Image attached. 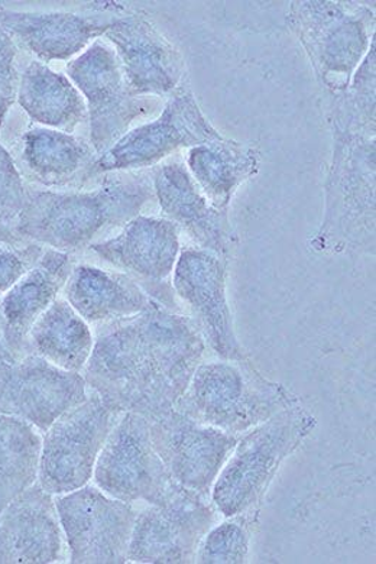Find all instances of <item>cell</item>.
Here are the masks:
<instances>
[{"label": "cell", "instance_id": "cell-1", "mask_svg": "<svg viewBox=\"0 0 376 564\" xmlns=\"http://www.w3.org/2000/svg\"><path fill=\"white\" fill-rule=\"evenodd\" d=\"M204 352L192 318L158 304L101 327L85 379L111 409L152 420L174 410Z\"/></svg>", "mask_w": 376, "mask_h": 564}, {"label": "cell", "instance_id": "cell-2", "mask_svg": "<svg viewBox=\"0 0 376 564\" xmlns=\"http://www.w3.org/2000/svg\"><path fill=\"white\" fill-rule=\"evenodd\" d=\"M332 156L322 225L310 247L327 256L375 253V124L327 120Z\"/></svg>", "mask_w": 376, "mask_h": 564}, {"label": "cell", "instance_id": "cell-3", "mask_svg": "<svg viewBox=\"0 0 376 564\" xmlns=\"http://www.w3.org/2000/svg\"><path fill=\"white\" fill-rule=\"evenodd\" d=\"M154 197L152 183L142 177L110 182L93 192L28 189L15 232L57 251H80L104 230L128 224Z\"/></svg>", "mask_w": 376, "mask_h": 564}, {"label": "cell", "instance_id": "cell-4", "mask_svg": "<svg viewBox=\"0 0 376 564\" xmlns=\"http://www.w3.org/2000/svg\"><path fill=\"white\" fill-rule=\"evenodd\" d=\"M300 405L299 397L245 360L200 364L174 409L198 423L239 434Z\"/></svg>", "mask_w": 376, "mask_h": 564}, {"label": "cell", "instance_id": "cell-5", "mask_svg": "<svg viewBox=\"0 0 376 564\" xmlns=\"http://www.w3.org/2000/svg\"><path fill=\"white\" fill-rule=\"evenodd\" d=\"M368 4L299 0L288 9L287 24L308 54L315 77L329 95L351 86L375 35Z\"/></svg>", "mask_w": 376, "mask_h": 564}, {"label": "cell", "instance_id": "cell-6", "mask_svg": "<svg viewBox=\"0 0 376 564\" xmlns=\"http://www.w3.org/2000/svg\"><path fill=\"white\" fill-rule=\"evenodd\" d=\"M318 420L296 405L240 437L212 488V502L225 518L249 514L266 497L282 462L313 432Z\"/></svg>", "mask_w": 376, "mask_h": 564}, {"label": "cell", "instance_id": "cell-7", "mask_svg": "<svg viewBox=\"0 0 376 564\" xmlns=\"http://www.w3.org/2000/svg\"><path fill=\"white\" fill-rule=\"evenodd\" d=\"M93 479L101 492L128 503L161 506L185 489L158 455L150 420L137 413L120 415L97 457Z\"/></svg>", "mask_w": 376, "mask_h": 564}, {"label": "cell", "instance_id": "cell-8", "mask_svg": "<svg viewBox=\"0 0 376 564\" xmlns=\"http://www.w3.org/2000/svg\"><path fill=\"white\" fill-rule=\"evenodd\" d=\"M122 413L95 391L45 432L41 448L40 487L51 495L76 491L89 484L97 457Z\"/></svg>", "mask_w": 376, "mask_h": 564}, {"label": "cell", "instance_id": "cell-9", "mask_svg": "<svg viewBox=\"0 0 376 564\" xmlns=\"http://www.w3.org/2000/svg\"><path fill=\"white\" fill-rule=\"evenodd\" d=\"M66 70L69 80L85 96L92 145L99 156L127 135L135 119L161 108L154 97L131 94L118 55L101 41H95L85 53L69 59Z\"/></svg>", "mask_w": 376, "mask_h": 564}, {"label": "cell", "instance_id": "cell-10", "mask_svg": "<svg viewBox=\"0 0 376 564\" xmlns=\"http://www.w3.org/2000/svg\"><path fill=\"white\" fill-rule=\"evenodd\" d=\"M202 112L185 78L179 89L170 95L160 118L142 124L120 138L109 151L95 161L93 175L148 169L174 154L181 148H193L203 143L223 140Z\"/></svg>", "mask_w": 376, "mask_h": 564}, {"label": "cell", "instance_id": "cell-11", "mask_svg": "<svg viewBox=\"0 0 376 564\" xmlns=\"http://www.w3.org/2000/svg\"><path fill=\"white\" fill-rule=\"evenodd\" d=\"M55 508L69 562L76 564H115L127 562L138 512L132 503L119 501L93 485L58 495Z\"/></svg>", "mask_w": 376, "mask_h": 564}, {"label": "cell", "instance_id": "cell-12", "mask_svg": "<svg viewBox=\"0 0 376 564\" xmlns=\"http://www.w3.org/2000/svg\"><path fill=\"white\" fill-rule=\"evenodd\" d=\"M208 498L189 489L161 506L139 512L129 541L127 562L194 563L200 543L217 522Z\"/></svg>", "mask_w": 376, "mask_h": 564}, {"label": "cell", "instance_id": "cell-13", "mask_svg": "<svg viewBox=\"0 0 376 564\" xmlns=\"http://www.w3.org/2000/svg\"><path fill=\"white\" fill-rule=\"evenodd\" d=\"M225 259L197 247L180 252L174 268L173 286L187 306L200 335L223 360L248 359L236 336L226 293Z\"/></svg>", "mask_w": 376, "mask_h": 564}, {"label": "cell", "instance_id": "cell-14", "mask_svg": "<svg viewBox=\"0 0 376 564\" xmlns=\"http://www.w3.org/2000/svg\"><path fill=\"white\" fill-rule=\"evenodd\" d=\"M151 438L171 478L189 491L211 497L213 485L239 436L171 410L150 420Z\"/></svg>", "mask_w": 376, "mask_h": 564}, {"label": "cell", "instance_id": "cell-15", "mask_svg": "<svg viewBox=\"0 0 376 564\" xmlns=\"http://www.w3.org/2000/svg\"><path fill=\"white\" fill-rule=\"evenodd\" d=\"M87 397L80 372L55 367L39 355L0 368V413L25 420L44 433Z\"/></svg>", "mask_w": 376, "mask_h": 564}, {"label": "cell", "instance_id": "cell-16", "mask_svg": "<svg viewBox=\"0 0 376 564\" xmlns=\"http://www.w3.org/2000/svg\"><path fill=\"white\" fill-rule=\"evenodd\" d=\"M105 36L115 45L133 96H170L187 78L184 55L146 13L115 18Z\"/></svg>", "mask_w": 376, "mask_h": 564}, {"label": "cell", "instance_id": "cell-17", "mask_svg": "<svg viewBox=\"0 0 376 564\" xmlns=\"http://www.w3.org/2000/svg\"><path fill=\"white\" fill-rule=\"evenodd\" d=\"M90 249L131 279L146 282L162 295L165 307L173 310V297L162 291V286L170 289L169 279L180 256V229L173 221L138 215L118 236L92 243Z\"/></svg>", "mask_w": 376, "mask_h": 564}, {"label": "cell", "instance_id": "cell-18", "mask_svg": "<svg viewBox=\"0 0 376 564\" xmlns=\"http://www.w3.org/2000/svg\"><path fill=\"white\" fill-rule=\"evenodd\" d=\"M152 188L165 219L173 221L197 243V248L216 253L227 261L238 247L229 212L211 205L198 188L187 166L180 161L158 166Z\"/></svg>", "mask_w": 376, "mask_h": 564}, {"label": "cell", "instance_id": "cell-19", "mask_svg": "<svg viewBox=\"0 0 376 564\" xmlns=\"http://www.w3.org/2000/svg\"><path fill=\"white\" fill-rule=\"evenodd\" d=\"M53 495L32 485L0 512V563L64 561V535Z\"/></svg>", "mask_w": 376, "mask_h": 564}, {"label": "cell", "instance_id": "cell-20", "mask_svg": "<svg viewBox=\"0 0 376 564\" xmlns=\"http://www.w3.org/2000/svg\"><path fill=\"white\" fill-rule=\"evenodd\" d=\"M73 271L69 253L49 249L0 300V336L13 358L28 352V335Z\"/></svg>", "mask_w": 376, "mask_h": 564}, {"label": "cell", "instance_id": "cell-21", "mask_svg": "<svg viewBox=\"0 0 376 564\" xmlns=\"http://www.w3.org/2000/svg\"><path fill=\"white\" fill-rule=\"evenodd\" d=\"M114 20L69 12H20L0 4V26L44 63L73 59L105 35Z\"/></svg>", "mask_w": 376, "mask_h": 564}, {"label": "cell", "instance_id": "cell-22", "mask_svg": "<svg viewBox=\"0 0 376 564\" xmlns=\"http://www.w3.org/2000/svg\"><path fill=\"white\" fill-rule=\"evenodd\" d=\"M66 300L87 323H111L158 306L131 276L92 265L73 268Z\"/></svg>", "mask_w": 376, "mask_h": 564}, {"label": "cell", "instance_id": "cell-23", "mask_svg": "<svg viewBox=\"0 0 376 564\" xmlns=\"http://www.w3.org/2000/svg\"><path fill=\"white\" fill-rule=\"evenodd\" d=\"M187 170L211 205L229 212L239 187L261 170V151L254 143L223 138L190 148Z\"/></svg>", "mask_w": 376, "mask_h": 564}, {"label": "cell", "instance_id": "cell-24", "mask_svg": "<svg viewBox=\"0 0 376 564\" xmlns=\"http://www.w3.org/2000/svg\"><path fill=\"white\" fill-rule=\"evenodd\" d=\"M96 152L73 133L49 128L28 129L22 137L21 160L26 174L46 187L68 186L89 180Z\"/></svg>", "mask_w": 376, "mask_h": 564}, {"label": "cell", "instance_id": "cell-25", "mask_svg": "<svg viewBox=\"0 0 376 564\" xmlns=\"http://www.w3.org/2000/svg\"><path fill=\"white\" fill-rule=\"evenodd\" d=\"M17 99L28 117L55 131L72 133L89 118L77 87L44 63L32 62L23 70Z\"/></svg>", "mask_w": 376, "mask_h": 564}, {"label": "cell", "instance_id": "cell-26", "mask_svg": "<svg viewBox=\"0 0 376 564\" xmlns=\"http://www.w3.org/2000/svg\"><path fill=\"white\" fill-rule=\"evenodd\" d=\"M93 348L95 337L89 325L63 299L54 300L28 335V352L39 355L66 371H83Z\"/></svg>", "mask_w": 376, "mask_h": 564}, {"label": "cell", "instance_id": "cell-27", "mask_svg": "<svg viewBox=\"0 0 376 564\" xmlns=\"http://www.w3.org/2000/svg\"><path fill=\"white\" fill-rule=\"evenodd\" d=\"M41 448L34 425L0 413V512L39 479Z\"/></svg>", "mask_w": 376, "mask_h": 564}, {"label": "cell", "instance_id": "cell-28", "mask_svg": "<svg viewBox=\"0 0 376 564\" xmlns=\"http://www.w3.org/2000/svg\"><path fill=\"white\" fill-rule=\"evenodd\" d=\"M250 533L244 516L215 524L200 543L196 561L204 564L246 563L249 558Z\"/></svg>", "mask_w": 376, "mask_h": 564}, {"label": "cell", "instance_id": "cell-29", "mask_svg": "<svg viewBox=\"0 0 376 564\" xmlns=\"http://www.w3.org/2000/svg\"><path fill=\"white\" fill-rule=\"evenodd\" d=\"M28 189L11 154L0 143V225H12L26 203Z\"/></svg>", "mask_w": 376, "mask_h": 564}, {"label": "cell", "instance_id": "cell-30", "mask_svg": "<svg viewBox=\"0 0 376 564\" xmlns=\"http://www.w3.org/2000/svg\"><path fill=\"white\" fill-rule=\"evenodd\" d=\"M40 243L15 247V243H0V295L7 294L18 281L43 257Z\"/></svg>", "mask_w": 376, "mask_h": 564}, {"label": "cell", "instance_id": "cell-31", "mask_svg": "<svg viewBox=\"0 0 376 564\" xmlns=\"http://www.w3.org/2000/svg\"><path fill=\"white\" fill-rule=\"evenodd\" d=\"M17 45L12 36L0 26V127L18 97Z\"/></svg>", "mask_w": 376, "mask_h": 564}, {"label": "cell", "instance_id": "cell-32", "mask_svg": "<svg viewBox=\"0 0 376 564\" xmlns=\"http://www.w3.org/2000/svg\"><path fill=\"white\" fill-rule=\"evenodd\" d=\"M22 236L15 232V229H9L8 226L0 225V243H20Z\"/></svg>", "mask_w": 376, "mask_h": 564}, {"label": "cell", "instance_id": "cell-33", "mask_svg": "<svg viewBox=\"0 0 376 564\" xmlns=\"http://www.w3.org/2000/svg\"><path fill=\"white\" fill-rule=\"evenodd\" d=\"M15 360L13 355L7 349V346H4L2 339H0V368L4 367V365L15 362Z\"/></svg>", "mask_w": 376, "mask_h": 564}]
</instances>
